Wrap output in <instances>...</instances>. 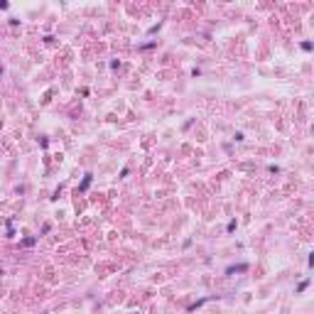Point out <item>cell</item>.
<instances>
[{
	"mask_svg": "<svg viewBox=\"0 0 314 314\" xmlns=\"http://www.w3.org/2000/svg\"><path fill=\"white\" fill-rule=\"evenodd\" d=\"M248 270V265L246 263H241V265H231L228 270H226V275H236V272H246Z\"/></svg>",
	"mask_w": 314,
	"mask_h": 314,
	"instance_id": "obj_1",
	"label": "cell"
},
{
	"mask_svg": "<svg viewBox=\"0 0 314 314\" xmlns=\"http://www.w3.org/2000/svg\"><path fill=\"white\" fill-rule=\"evenodd\" d=\"M88 184H91V174H86V177H84V184L79 187V192H86V189H88Z\"/></svg>",
	"mask_w": 314,
	"mask_h": 314,
	"instance_id": "obj_2",
	"label": "cell"
}]
</instances>
